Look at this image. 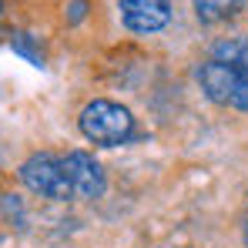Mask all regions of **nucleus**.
Instances as JSON below:
<instances>
[{
    "label": "nucleus",
    "instance_id": "1",
    "mask_svg": "<svg viewBox=\"0 0 248 248\" xmlns=\"http://www.w3.org/2000/svg\"><path fill=\"white\" fill-rule=\"evenodd\" d=\"M81 134L101 148H118L134 134V118L114 101H91L81 111Z\"/></svg>",
    "mask_w": 248,
    "mask_h": 248
},
{
    "label": "nucleus",
    "instance_id": "2",
    "mask_svg": "<svg viewBox=\"0 0 248 248\" xmlns=\"http://www.w3.org/2000/svg\"><path fill=\"white\" fill-rule=\"evenodd\" d=\"M20 181L50 202H67L74 198V188H71V178L64 171V158H54V155H31L24 165H20Z\"/></svg>",
    "mask_w": 248,
    "mask_h": 248
},
{
    "label": "nucleus",
    "instance_id": "3",
    "mask_svg": "<svg viewBox=\"0 0 248 248\" xmlns=\"http://www.w3.org/2000/svg\"><path fill=\"white\" fill-rule=\"evenodd\" d=\"M245 78H248L245 67H235V64H225V61H208V64L198 67L202 91H205L215 104H228V108H235Z\"/></svg>",
    "mask_w": 248,
    "mask_h": 248
},
{
    "label": "nucleus",
    "instance_id": "4",
    "mask_svg": "<svg viewBox=\"0 0 248 248\" xmlns=\"http://www.w3.org/2000/svg\"><path fill=\"white\" fill-rule=\"evenodd\" d=\"M64 171L78 198H101L104 195V171L87 151H71L64 158Z\"/></svg>",
    "mask_w": 248,
    "mask_h": 248
},
{
    "label": "nucleus",
    "instance_id": "5",
    "mask_svg": "<svg viewBox=\"0 0 248 248\" xmlns=\"http://www.w3.org/2000/svg\"><path fill=\"white\" fill-rule=\"evenodd\" d=\"M121 17L134 34H155L171 20L168 0H121Z\"/></svg>",
    "mask_w": 248,
    "mask_h": 248
},
{
    "label": "nucleus",
    "instance_id": "6",
    "mask_svg": "<svg viewBox=\"0 0 248 248\" xmlns=\"http://www.w3.org/2000/svg\"><path fill=\"white\" fill-rule=\"evenodd\" d=\"M235 10H242V0H195V14H198V20H205V24L225 20V17H232Z\"/></svg>",
    "mask_w": 248,
    "mask_h": 248
},
{
    "label": "nucleus",
    "instance_id": "7",
    "mask_svg": "<svg viewBox=\"0 0 248 248\" xmlns=\"http://www.w3.org/2000/svg\"><path fill=\"white\" fill-rule=\"evenodd\" d=\"M215 61H225V64L248 71V37H232V41L215 44Z\"/></svg>",
    "mask_w": 248,
    "mask_h": 248
},
{
    "label": "nucleus",
    "instance_id": "8",
    "mask_svg": "<svg viewBox=\"0 0 248 248\" xmlns=\"http://www.w3.org/2000/svg\"><path fill=\"white\" fill-rule=\"evenodd\" d=\"M10 47H14L20 57H27L31 64L44 67V47H37V44L31 41V34H10Z\"/></svg>",
    "mask_w": 248,
    "mask_h": 248
},
{
    "label": "nucleus",
    "instance_id": "9",
    "mask_svg": "<svg viewBox=\"0 0 248 248\" xmlns=\"http://www.w3.org/2000/svg\"><path fill=\"white\" fill-rule=\"evenodd\" d=\"M245 245H248V225H245Z\"/></svg>",
    "mask_w": 248,
    "mask_h": 248
}]
</instances>
